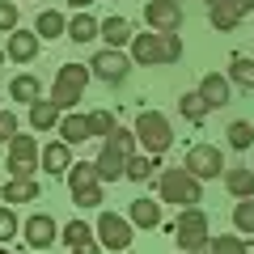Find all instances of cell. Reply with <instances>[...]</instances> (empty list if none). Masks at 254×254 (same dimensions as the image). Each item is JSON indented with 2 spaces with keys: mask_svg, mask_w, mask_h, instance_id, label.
Segmentation results:
<instances>
[{
  "mask_svg": "<svg viewBox=\"0 0 254 254\" xmlns=\"http://www.w3.org/2000/svg\"><path fill=\"white\" fill-rule=\"evenodd\" d=\"M60 115H64V110L55 106L51 98H47V102H43V98L30 102V127H34V131H51V127L60 123Z\"/></svg>",
  "mask_w": 254,
  "mask_h": 254,
  "instance_id": "d6986e66",
  "label": "cell"
},
{
  "mask_svg": "<svg viewBox=\"0 0 254 254\" xmlns=\"http://www.w3.org/2000/svg\"><path fill=\"white\" fill-rule=\"evenodd\" d=\"M153 170H157V157L153 153H144V157H127V165H123V178H131V182H148L153 178Z\"/></svg>",
  "mask_w": 254,
  "mask_h": 254,
  "instance_id": "d4e9b609",
  "label": "cell"
},
{
  "mask_svg": "<svg viewBox=\"0 0 254 254\" xmlns=\"http://www.w3.org/2000/svg\"><path fill=\"white\" fill-rule=\"evenodd\" d=\"M225 187H229V195H233V199H250L254 195V174L246 170H225Z\"/></svg>",
  "mask_w": 254,
  "mask_h": 254,
  "instance_id": "603a6c76",
  "label": "cell"
},
{
  "mask_svg": "<svg viewBox=\"0 0 254 254\" xmlns=\"http://www.w3.org/2000/svg\"><path fill=\"white\" fill-rule=\"evenodd\" d=\"M85 187H98V170H93V161L68 165V190H85Z\"/></svg>",
  "mask_w": 254,
  "mask_h": 254,
  "instance_id": "83f0119b",
  "label": "cell"
},
{
  "mask_svg": "<svg viewBox=\"0 0 254 254\" xmlns=\"http://www.w3.org/2000/svg\"><path fill=\"white\" fill-rule=\"evenodd\" d=\"M127 72H131V60H127L119 47L98 51V55H93V64H89V76H98V81H106V85H123Z\"/></svg>",
  "mask_w": 254,
  "mask_h": 254,
  "instance_id": "9c48e42d",
  "label": "cell"
},
{
  "mask_svg": "<svg viewBox=\"0 0 254 254\" xmlns=\"http://www.w3.org/2000/svg\"><path fill=\"white\" fill-rule=\"evenodd\" d=\"M9 178H34L38 170V140L34 136H13L9 140Z\"/></svg>",
  "mask_w": 254,
  "mask_h": 254,
  "instance_id": "ba28073f",
  "label": "cell"
},
{
  "mask_svg": "<svg viewBox=\"0 0 254 254\" xmlns=\"http://www.w3.org/2000/svg\"><path fill=\"white\" fill-rule=\"evenodd\" d=\"M170 233H174V242H178L182 250H199L212 237V225H208V216H203L199 208H182L178 220L170 225Z\"/></svg>",
  "mask_w": 254,
  "mask_h": 254,
  "instance_id": "8992f818",
  "label": "cell"
},
{
  "mask_svg": "<svg viewBox=\"0 0 254 254\" xmlns=\"http://www.w3.org/2000/svg\"><path fill=\"white\" fill-rule=\"evenodd\" d=\"M9 98H13V102H38V98H43V85H38V76H30V72L13 76Z\"/></svg>",
  "mask_w": 254,
  "mask_h": 254,
  "instance_id": "cb8c5ba5",
  "label": "cell"
},
{
  "mask_svg": "<svg viewBox=\"0 0 254 254\" xmlns=\"http://www.w3.org/2000/svg\"><path fill=\"white\" fill-rule=\"evenodd\" d=\"M131 153H136V136H131V131H123V127H115V131L102 140V153H98V161H93L98 182H119Z\"/></svg>",
  "mask_w": 254,
  "mask_h": 254,
  "instance_id": "7a4b0ae2",
  "label": "cell"
},
{
  "mask_svg": "<svg viewBox=\"0 0 254 254\" xmlns=\"http://www.w3.org/2000/svg\"><path fill=\"white\" fill-rule=\"evenodd\" d=\"M93 233H98V242L106 246V250H127V246H131V220L115 216V212H102Z\"/></svg>",
  "mask_w": 254,
  "mask_h": 254,
  "instance_id": "8fae6325",
  "label": "cell"
},
{
  "mask_svg": "<svg viewBox=\"0 0 254 254\" xmlns=\"http://www.w3.org/2000/svg\"><path fill=\"white\" fill-rule=\"evenodd\" d=\"M182 170H187V174H195L199 182L220 178V174H225V153H220L216 144H195V148L187 153V161H182Z\"/></svg>",
  "mask_w": 254,
  "mask_h": 254,
  "instance_id": "52a82bcc",
  "label": "cell"
},
{
  "mask_svg": "<svg viewBox=\"0 0 254 254\" xmlns=\"http://www.w3.org/2000/svg\"><path fill=\"white\" fill-rule=\"evenodd\" d=\"M131 136H136V144H144V153L161 157L165 148L174 144V127H170V119H165L161 110H140V115H136V127H131Z\"/></svg>",
  "mask_w": 254,
  "mask_h": 254,
  "instance_id": "3957f363",
  "label": "cell"
},
{
  "mask_svg": "<svg viewBox=\"0 0 254 254\" xmlns=\"http://www.w3.org/2000/svg\"><path fill=\"white\" fill-rule=\"evenodd\" d=\"M60 140L64 144H81V140H89V119L85 115H60Z\"/></svg>",
  "mask_w": 254,
  "mask_h": 254,
  "instance_id": "ffe728a7",
  "label": "cell"
},
{
  "mask_svg": "<svg viewBox=\"0 0 254 254\" xmlns=\"http://www.w3.org/2000/svg\"><path fill=\"white\" fill-rule=\"evenodd\" d=\"M144 21L157 30V34H178V26H182V4H170V0H148V4H144Z\"/></svg>",
  "mask_w": 254,
  "mask_h": 254,
  "instance_id": "7c38bea8",
  "label": "cell"
},
{
  "mask_svg": "<svg viewBox=\"0 0 254 254\" xmlns=\"http://www.w3.org/2000/svg\"><path fill=\"white\" fill-rule=\"evenodd\" d=\"M17 136V115L13 110H0V144H9Z\"/></svg>",
  "mask_w": 254,
  "mask_h": 254,
  "instance_id": "74e56055",
  "label": "cell"
},
{
  "mask_svg": "<svg viewBox=\"0 0 254 254\" xmlns=\"http://www.w3.org/2000/svg\"><path fill=\"white\" fill-rule=\"evenodd\" d=\"M233 229H237V233H246V237H254V195H250V199H237Z\"/></svg>",
  "mask_w": 254,
  "mask_h": 254,
  "instance_id": "1f68e13d",
  "label": "cell"
},
{
  "mask_svg": "<svg viewBox=\"0 0 254 254\" xmlns=\"http://www.w3.org/2000/svg\"><path fill=\"white\" fill-rule=\"evenodd\" d=\"M72 199H76V208H98L102 203V182L98 187H85V190H72Z\"/></svg>",
  "mask_w": 254,
  "mask_h": 254,
  "instance_id": "d590c367",
  "label": "cell"
},
{
  "mask_svg": "<svg viewBox=\"0 0 254 254\" xmlns=\"http://www.w3.org/2000/svg\"><path fill=\"white\" fill-rule=\"evenodd\" d=\"M157 195L161 203H182V208H195L203 199V182L187 170H165L161 182H157Z\"/></svg>",
  "mask_w": 254,
  "mask_h": 254,
  "instance_id": "277c9868",
  "label": "cell"
},
{
  "mask_svg": "<svg viewBox=\"0 0 254 254\" xmlns=\"http://www.w3.org/2000/svg\"><path fill=\"white\" fill-rule=\"evenodd\" d=\"M98 38H106V47H127V43H131V21H127V17L98 21Z\"/></svg>",
  "mask_w": 254,
  "mask_h": 254,
  "instance_id": "ac0fdd59",
  "label": "cell"
},
{
  "mask_svg": "<svg viewBox=\"0 0 254 254\" xmlns=\"http://www.w3.org/2000/svg\"><path fill=\"white\" fill-rule=\"evenodd\" d=\"M208 110H212V106L199 98V93H182V98H178V115L190 119V123H203V115H208Z\"/></svg>",
  "mask_w": 254,
  "mask_h": 254,
  "instance_id": "4dcf8cb0",
  "label": "cell"
},
{
  "mask_svg": "<svg viewBox=\"0 0 254 254\" xmlns=\"http://www.w3.org/2000/svg\"><path fill=\"white\" fill-rule=\"evenodd\" d=\"M34 199H38L34 178H9L4 182V203H34Z\"/></svg>",
  "mask_w": 254,
  "mask_h": 254,
  "instance_id": "44dd1931",
  "label": "cell"
},
{
  "mask_svg": "<svg viewBox=\"0 0 254 254\" xmlns=\"http://www.w3.org/2000/svg\"><path fill=\"white\" fill-rule=\"evenodd\" d=\"M21 233V220L13 216V203H4V208H0V242H4V237H17Z\"/></svg>",
  "mask_w": 254,
  "mask_h": 254,
  "instance_id": "e575fe53",
  "label": "cell"
},
{
  "mask_svg": "<svg viewBox=\"0 0 254 254\" xmlns=\"http://www.w3.org/2000/svg\"><path fill=\"white\" fill-rule=\"evenodd\" d=\"M85 85H89V64H64L55 72V85H51V102L60 110H72L81 102Z\"/></svg>",
  "mask_w": 254,
  "mask_h": 254,
  "instance_id": "5b68a950",
  "label": "cell"
},
{
  "mask_svg": "<svg viewBox=\"0 0 254 254\" xmlns=\"http://www.w3.org/2000/svg\"><path fill=\"white\" fill-rule=\"evenodd\" d=\"M64 246L72 254H102V246H98V237H93V229L85 225V220H72V225L64 229V237H60Z\"/></svg>",
  "mask_w": 254,
  "mask_h": 254,
  "instance_id": "5bb4252c",
  "label": "cell"
},
{
  "mask_svg": "<svg viewBox=\"0 0 254 254\" xmlns=\"http://www.w3.org/2000/svg\"><path fill=\"white\" fill-rule=\"evenodd\" d=\"M64 30H68V21H64V13H55V9H43L38 21H34V34L38 38H60Z\"/></svg>",
  "mask_w": 254,
  "mask_h": 254,
  "instance_id": "484cf974",
  "label": "cell"
},
{
  "mask_svg": "<svg viewBox=\"0 0 254 254\" xmlns=\"http://www.w3.org/2000/svg\"><path fill=\"white\" fill-rule=\"evenodd\" d=\"M195 93H199V98L208 102L212 110H216V106H229V76H216V72H208V76L199 81V89H195Z\"/></svg>",
  "mask_w": 254,
  "mask_h": 254,
  "instance_id": "e0dca14e",
  "label": "cell"
},
{
  "mask_svg": "<svg viewBox=\"0 0 254 254\" xmlns=\"http://www.w3.org/2000/svg\"><path fill=\"white\" fill-rule=\"evenodd\" d=\"M0 64H4V47H0Z\"/></svg>",
  "mask_w": 254,
  "mask_h": 254,
  "instance_id": "ab89813d",
  "label": "cell"
},
{
  "mask_svg": "<svg viewBox=\"0 0 254 254\" xmlns=\"http://www.w3.org/2000/svg\"><path fill=\"white\" fill-rule=\"evenodd\" d=\"M21 233H26V246H30V250H47V246L60 242V225H55L47 212H34V216L21 225Z\"/></svg>",
  "mask_w": 254,
  "mask_h": 254,
  "instance_id": "4fadbf2b",
  "label": "cell"
},
{
  "mask_svg": "<svg viewBox=\"0 0 254 254\" xmlns=\"http://www.w3.org/2000/svg\"><path fill=\"white\" fill-rule=\"evenodd\" d=\"M250 144H254V127L246 123V119H237V123H229V148H237V153H246Z\"/></svg>",
  "mask_w": 254,
  "mask_h": 254,
  "instance_id": "d6a6232c",
  "label": "cell"
},
{
  "mask_svg": "<svg viewBox=\"0 0 254 254\" xmlns=\"http://www.w3.org/2000/svg\"><path fill=\"white\" fill-rule=\"evenodd\" d=\"M131 225L157 229V225H161V203H153V199H131Z\"/></svg>",
  "mask_w": 254,
  "mask_h": 254,
  "instance_id": "7402d4cb",
  "label": "cell"
},
{
  "mask_svg": "<svg viewBox=\"0 0 254 254\" xmlns=\"http://www.w3.org/2000/svg\"><path fill=\"white\" fill-rule=\"evenodd\" d=\"M13 30H17V4L0 0V34H13Z\"/></svg>",
  "mask_w": 254,
  "mask_h": 254,
  "instance_id": "8d00e7d4",
  "label": "cell"
},
{
  "mask_svg": "<svg viewBox=\"0 0 254 254\" xmlns=\"http://www.w3.org/2000/svg\"><path fill=\"white\" fill-rule=\"evenodd\" d=\"M203 4H208L212 26L225 30V34H229V30H237V26H242V17L254 9V0H203Z\"/></svg>",
  "mask_w": 254,
  "mask_h": 254,
  "instance_id": "30bf717a",
  "label": "cell"
},
{
  "mask_svg": "<svg viewBox=\"0 0 254 254\" xmlns=\"http://www.w3.org/2000/svg\"><path fill=\"white\" fill-rule=\"evenodd\" d=\"M68 4H72V9H89L93 0H68Z\"/></svg>",
  "mask_w": 254,
  "mask_h": 254,
  "instance_id": "f35d334b",
  "label": "cell"
},
{
  "mask_svg": "<svg viewBox=\"0 0 254 254\" xmlns=\"http://www.w3.org/2000/svg\"><path fill=\"white\" fill-rule=\"evenodd\" d=\"M0 254H9V250H4V246H0Z\"/></svg>",
  "mask_w": 254,
  "mask_h": 254,
  "instance_id": "60d3db41",
  "label": "cell"
},
{
  "mask_svg": "<svg viewBox=\"0 0 254 254\" xmlns=\"http://www.w3.org/2000/svg\"><path fill=\"white\" fill-rule=\"evenodd\" d=\"M38 165H43L47 174H68V165H72V144H64V140L47 144L43 157H38Z\"/></svg>",
  "mask_w": 254,
  "mask_h": 254,
  "instance_id": "2e32d148",
  "label": "cell"
},
{
  "mask_svg": "<svg viewBox=\"0 0 254 254\" xmlns=\"http://www.w3.org/2000/svg\"><path fill=\"white\" fill-rule=\"evenodd\" d=\"M38 47H43V38H38L34 30H21V26H17V30L9 34V51H4V55H9L13 64H30V60L38 55Z\"/></svg>",
  "mask_w": 254,
  "mask_h": 254,
  "instance_id": "9a60e30c",
  "label": "cell"
},
{
  "mask_svg": "<svg viewBox=\"0 0 254 254\" xmlns=\"http://www.w3.org/2000/svg\"><path fill=\"white\" fill-rule=\"evenodd\" d=\"M89 119V140H106L110 131H115V115L110 110H93V115H85Z\"/></svg>",
  "mask_w": 254,
  "mask_h": 254,
  "instance_id": "836d02e7",
  "label": "cell"
},
{
  "mask_svg": "<svg viewBox=\"0 0 254 254\" xmlns=\"http://www.w3.org/2000/svg\"><path fill=\"white\" fill-rule=\"evenodd\" d=\"M131 64H144V68H157V64H178L182 60V38L178 34H131Z\"/></svg>",
  "mask_w": 254,
  "mask_h": 254,
  "instance_id": "6da1fadb",
  "label": "cell"
},
{
  "mask_svg": "<svg viewBox=\"0 0 254 254\" xmlns=\"http://www.w3.org/2000/svg\"><path fill=\"white\" fill-rule=\"evenodd\" d=\"M229 85L254 89V60H246V55H233V64H229Z\"/></svg>",
  "mask_w": 254,
  "mask_h": 254,
  "instance_id": "f546056e",
  "label": "cell"
},
{
  "mask_svg": "<svg viewBox=\"0 0 254 254\" xmlns=\"http://www.w3.org/2000/svg\"><path fill=\"white\" fill-rule=\"evenodd\" d=\"M208 250L212 254H254V237H208Z\"/></svg>",
  "mask_w": 254,
  "mask_h": 254,
  "instance_id": "f1b7e54d",
  "label": "cell"
},
{
  "mask_svg": "<svg viewBox=\"0 0 254 254\" xmlns=\"http://www.w3.org/2000/svg\"><path fill=\"white\" fill-rule=\"evenodd\" d=\"M64 34L72 38V43H93V38H98V21H93L89 13H76V17L68 21V30H64Z\"/></svg>",
  "mask_w": 254,
  "mask_h": 254,
  "instance_id": "4316f807",
  "label": "cell"
},
{
  "mask_svg": "<svg viewBox=\"0 0 254 254\" xmlns=\"http://www.w3.org/2000/svg\"><path fill=\"white\" fill-rule=\"evenodd\" d=\"M170 4H178V0H170Z\"/></svg>",
  "mask_w": 254,
  "mask_h": 254,
  "instance_id": "b9f144b4",
  "label": "cell"
}]
</instances>
